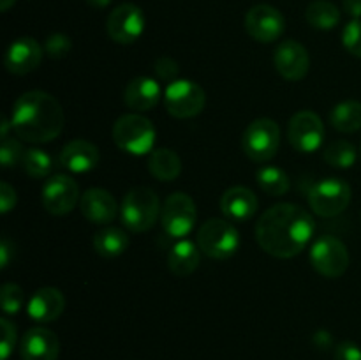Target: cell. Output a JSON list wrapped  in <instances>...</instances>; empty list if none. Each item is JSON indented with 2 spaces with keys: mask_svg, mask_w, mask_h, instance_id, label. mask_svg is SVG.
Wrapping results in <instances>:
<instances>
[{
  "mask_svg": "<svg viewBox=\"0 0 361 360\" xmlns=\"http://www.w3.org/2000/svg\"><path fill=\"white\" fill-rule=\"evenodd\" d=\"M312 235V215L295 203L274 205L256 222V239L261 249L282 260L302 253Z\"/></svg>",
  "mask_w": 361,
  "mask_h": 360,
  "instance_id": "cell-1",
  "label": "cell"
},
{
  "mask_svg": "<svg viewBox=\"0 0 361 360\" xmlns=\"http://www.w3.org/2000/svg\"><path fill=\"white\" fill-rule=\"evenodd\" d=\"M11 126L18 138L34 145L49 143L63 129V109L56 97L42 90H30L14 101Z\"/></svg>",
  "mask_w": 361,
  "mask_h": 360,
  "instance_id": "cell-2",
  "label": "cell"
},
{
  "mask_svg": "<svg viewBox=\"0 0 361 360\" xmlns=\"http://www.w3.org/2000/svg\"><path fill=\"white\" fill-rule=\"evenodd\" d=\"M113 141L130 155H145L154 150L157 131L150 119L141 113H126L113 124Z\"/></svg>",
  "mask_w": 361,
  "mask_h": 360,
  "instance_id": "cell-3",
  "label": "cell"
},
{
  "mask_svg": "<svg viewBox=\"0 0 361 360\" xmlns=\"http://www.w3.org/2000/svg\"><path fill=\"white\" fill-rule=\"evenodd\" d=\"M161 201L154 189L145 186L133 187L123 196L120 205V217L127 229L134 233L148 232L161 215Z\"/></svg>",
  "mask_w": 361,
  "mask_h": 360,
  "instance_id": "cell-4",
  "label": "cell"
},
{
  "mask_svg": "<svg viewBox=\"0 0 361 360\" xmlns=\"http://www.w3.org/2000/svg\"><path fill=\"white\" fill-rule=\"evenodd\" d=\"M201 253L214 260H228L240 249V233L228 219H208L197 229Z\"/></svg>",
  "mask_w": 361,
  "mask_h": 360,
  "instance_id": "cell-5",
  "label": "cell"
},
{
  "mask_svg": "<svg viewBox=\"0 0 361 360\" xmlns=\"http://www.w3.org/2000/svg\"><path fill=\"white\" fill-rule=\"evenodd\" d=\"M351 186L345 180L330 176L314 184L309 191V205L321 217H335L351 203Z\"/></svg>",
  "mask_w": 361,
  "mask_h": 360,
  "instance_id": "cell-6",
  "label": "cell"
},
{
  "mask_svg": "<svg viewBox=\"0 0 361 360\" xmlns=\"http://www.w3.org/2000/svg\"><path fill=\"white\" fill-rule=\"evenodd\" d=\"M281 145V127L271 119H256L247 126L242 148L254 162H267L275 157Z\"/></svg>",
  "mask_w": 361,
  "mask_h": 360,
  "instance_id": "cell-7",
  "label": "cell"
},
{
  "mask_svg": "<svg viewBox=\"0 0 361 360\" xmlns=\"http://www.w3.org/2000/svg\"><path fill=\"white\" fill-rule=\"evenodd\" d=\"M164 106L175 119H194L207 104V94L203 87L192 80H175L168 83L164 90Z\"/></svg>",
  "mask_w": 361,
  "mask_h": 360,
  "instance_id": "cell-8",
  "label": "cell"
},
{
  "mask_svg": "<svg viewBox=\"0 0 361 360\" xmlns=\"http://www.w3.org/2000/svg\"><path fill=\"white\" fill-rule=\"evenodd\" d=\"M197 221V208L187 193H173L166 198L161 210V224L166 235L173 239H185Z\"/></svg>",
  "mask_w": 361,
  "mask_h": 360,
  "instance_id": "cell-9",
  "label": "cell"
},
{
  "mask_svg": "<svg viewBox=\"0 0 361 360\" xmlns=\"http://www.w3.org/2000/svg\"><path fill=\"white\" fill-rule=\"evenodd\" d=\"M310 263L317 274L337 279L349 268V251L342 240L334 235H323L310 247Z\"/></svg>",
  "mask_w": 361,
  "mask_h": 360,
  "instance_id": "cell-10",
  "label": "cell"
},
{
  "mask_svg": "<svg viewBox=\"0 0 361 360\" xmlns=\"http://www.w3.org/2000/svg\"><path fill=\"white\" fill-rule=\"evenodd\" d=\"M288 140L300 154L319 150L324 141V124L321 116L310 109L295 113L288 124Z\"/></svg>",
  "mask_w": 361,
  "mask_h": 360,
  "instance_id": "cell-11",
  "label": "cell"
},
{
  "mask_svg": "<svg viewBox=\"0 0 361 360\" xmlns=\"http://www.w3.org/2000/svg\"><path fill=\"white\" fill-rule=\"evenodd\" d=\"M81 200L80 187L69 175H53L44 182L41 191V201L46 212L51 215H66L74 210Z\"/></svg>",
  "mask_w": 361,
  "mask_h": 360,
  "instance_id": "cell-12",
  "label": "cell"
},
{
  "mask_svg": "<svg viewBox=\"0 0 361 360\" xmlns=\"http://www.w3.org/2000/svg\"><path fill=\"white\" fill-rule=\"evenodd\" d=\"M106 30L111 41L118 44H133L143 35L145 14L134 4H122L109 13Z\"/></svg>",
  "mask_w": 361,
  "mask_h": 360,
  "instance_id": "cell-13",
  "label": "cell"
},
{
  "mask_svg": "<svg viewBox=\"0 0 361 360\" xmlns=\"http://www.w3.org/2000/svg\"><path fill=\"white\" fill-rule=\"evenodd\" d=\"M247 34L259 42H274L284 34L286 20L279 9L268 4H259L249 9L245 16Z\"/></svg>",
  "mask_w": 361,
  "mask_h": 360,
  "instance_id": "cell-14",
  "label": "cell"
},
{
  "mask_svg": "<svg viewBox=\"0 0 361 360\" xmlns=\"http://www.w3.org/2000/svg\"><path fill=\"white\" fill-rule=\"evenodd\" d=\"M274 64L277 73L288 81H300L310 69V56L305 46L298 41H282L274 53Z\"/></svg>",
  "mask_w": 361,
  "mask_h": 360,
  "instance_id": "cell-15",
  "label": "cell"
},
{
  "mask_svg": "<svg viewBox=\"0 0 361 360\" xmlns=\"http://www.w3.org/2000/svg\"><path fill=\"white\" fill-rule=\"evenodd\" d=\"M42 60V48L34 37H20L6 52V69L16 76L34 73Z\"/></svg>",
  "mask_w": 361,
  "mask_h": 360,
  "instance_id": "cell-16",
  "label": "cell"
},
{
  "mask_svg": "<svg viewBox=\"0 0 361 360\" xmlns=\"http://www.w3.org/2000/svg\"><path fill=\"white\" fill-rule=\"evenodd\" d=\"M60 341L53 330L46 327H32L25 332L20 344L21 360H56Z\"/></svg>",
  "mask_w": 361,
  "mask_h": 360,
  "instance_id": "cell-17",
  "label": "cell"
},
{
  "mask_svg": "<svg viewBox=\"0 0 361 360\" xmlns=\"http://www.w3.org/2000/svg\"><path fill=\"white\" fill-rule=\"evenodd\" d=\"M66 309V299L62 292L51 286L39 288L37 292L32 293L27 304V314L35 321V323H51L59 320Z\"/></svg>",
  "mask_w": 361,
  "mask_h": 360,
  "instance_id": "cell-18",
  "label": "cell"
},
{
  "mask_svg": "<svg viewBox=\"0 0 361 360\" xmlns=\"http://www.w3.org/2000/svg\"><path fill=\"white\" fill-rule=\"evenodd\" d=\"M81 214L94 224H108L118 214V205L111 193L101 187H92L81 194Z\"/></svg>",
  "mask_w": 361,
  "mask_h": 360,
  "instance_id": "cell-19",
  "label": "cell"
},
{
  "mask_svg": "<svg viewBox=\"0 0 361 360\" xmlns=\"http://www.w3.org/2000/svg\"><path fill=\"white\" fill-rule=\"evenodd\" d=\"M59 161L67 172L81 175V173L92 172L99 164L101 154H99V148L90 141L73 140L63 145Z\"/></svg>",
  "mask_w": 361,
  "mask_h": 360,
  "instance_id": "cell-20",
  "label": "cell"
},
{
  "mask_svg": "<svg viewBox=\"0 0 361 360\" xmlns=\"http://www.w3.org/2000/svg\"><path fill=\"white\" fill-rule=\"evenodd\" d=\"M221 210L231 222L249 221L257 212L256 194L245 186L229 187L221 198Z\"/></svg>",
  "mask_w": 361,
  "mask_h": 360,
  "instance_id": "cell-21",
  "label": "cell"
},
{
  "mask_svg": "<svg viewBox=\"0 0 361 360\" xmlns=\"http://www.w3.org/2000/svg\"><path fill=\"white\" fill-rule=\"evenodd\" d=\"M161 85L154 78L148 76L133 78L123 88V102L127 108L134 109L136 113L155 108L157 102L161 101Z\"/></svg>",
  "mask_w": 361,
  "mask_h": 360,
  "instance_id": "cell-22",
  "label": "cell"
},
{
  "mask_svg": "<svg viewBox=\"0 0 361 360\" xmlns=\"http://www.w3.org/2000/svg\"><path fill=\"white\" fill-rule=\"evenodd\" d=\"M201 261V249L197 242L182 239L171 247L168 254V268L176 277H187L192 274Z\"/></svg>",
  "mask_w": 361,
  "mask_h": 360,
  "instance_id": "cell-23",
  "label": "cell"
},
{
  "mask_svg": "<svg viewBox=\"0 0 361 360\" xmlns=\"http://www.w3.org/2000/svg\"><path fill=\"white\" fill-rule=\"evenodd\" d=\"M148 172L161 182H173L182 173V161L171 148H155L148 157Z\"/></svg>",
  "mask_w": 361,
  "mask_h": 360,
  "instance_id": "cell-24",
  "label": "cell"
},
{
  "mask_svg": "<svg viewBox=\"0 0 361 360\" xmlns=\"http://www.w3.org/2000/svg\"><path fill=\"white\" fill-rule=\"evenodd\" d=\"M129 247V236L122 228L106 226L94 235V249L102 258H116Z\"/></svg>",
  "mask_w": 361,
  "mask_h": 360,
  "instance_id": "cell-25",
  "label": "cell"
},
{
  "mask_svg": "<svg viewBox=\"0 0 361 360\" xmlns=\"http://www.w3.org/2000/svg\"><path fill=\"white\" fill-rule=\"evenodd\" d=\"M330 122L341 133H356L361 129V102L342 101L334 106L330 113Z\"/></svg>",
  "mask_w": 361,
  "mask_h": 360,
  "instance_id": "cell-26",
  "label": "cell"
},
{
  "mask_svg": "<svg viewBox=\"0 0 361 360\" xmlns=\"http://www.w3.org/2000/svg\"><path fill=\"white\" fill-rule=\"evenodd\" d=\"M305 18L317 30H331L341 21V11L330 0H314L307 7Z\"/></svg>",
  "mask_w": 361,
  "mask_h": 360,
  "instance_id": "cell-27",
  "label": "cell"
},
{
  "mask_svg": "<svg viewBox=\"0 0 361 360\" xmlns=\"http://www.w3.org/2000/svg\"><path fill=\"white\" fill-rule=\"evenodd\" d=\"M256 179L261 189L270 196H284L291 187L288 173L277 166H263V168L257 169Z\"/></svg>",
  "mask_w": 361,
  "mask_h": 360,
  "instance_id": "cell-28",
  "label": "cell"
},
{
  "mask_svg": "<svg viewBox=\"0 0 361 360\" xmlns=\"http://www.w3.org/2000/svg\"><path fill=\"white\" fill-rule=\"evenodd\" d=\"M323 159L330 166L338 169H348L358 159V150L348 140H335L328 143L323 150Z\"/></svg>",
  "mask_w": 361,
  "mask_h": 360,
  "instance_id": "cell-29",
  "label": "cell"
},
{
  "mask_svg": "<svg viewBox=\"0 0 361 360\" xmlns=\"http://www.w3.org/2000/svg\"><path fill=\"white\" fill-rule=\"evenodd\" d=\"M21 166H23V172L32 179H46L53 172L55 162L48 152L41 150V148H28L21 159Z\"/></svg>",
  "mask_w": 361,
  "mask_h": 360,
  "instance_id": "cell-30",
  "label": "cell"
},
{
  "mask_svg": "<svg viewBox=\"0 0 361 360\" xmlns=\"http://www.w3.org/2000/svg\"><path fill=\"white\" fill-rule=\"evenodd\" d=\"M0 304H2V311L6 314H18L25 304V293L14 282H7L0 289Z\"/></svg>",
  "mask_w": 361,
  "mask_h": 360,
  "instance_id": "cell-31",
  "label": "cell"
},
{
  "mask_svg": "<svg viewBox=\"0 0 361 360\" xmlns=\"http://www.w3.org/2000/svg\"><path fill=\"white\" fill-rule=\"evenodd\" d=\"M71 49H73V41L66 34H60V32L48 35V39L44 42L46 55L53 60L66 59L71 53Z\"/></svg>",
  "mask_w": 361,
  "mask_h": 360,
  "instance_id": "cell-32",
  "label": "cell"
},
{
  "mask_svg": "<svg viewBox=\"0 0 361 360\" xmlns=\"http://www.w3.org/2000/svg\"><path fill=\"white\" fill-rule=\"evenodd\" d=\"M25 154L23 145L14 138H4L2 147H0V162L4 168H13L16 162H21Z\"/></svg>",
  "mask_w": 361,
  "mask_h": 360,
  "instance_id": "cell-33",
  "label": "cell"
},
{
  "mask_svg": "<svg viewBox=\"0 0 361 360\" xmlns=\"http://www.w3.org/2000/svg\"><path fill=\"white\" fill-rule=\"evenodd\" d=\"M342 44L351 55L361 59V20L349 21L342 32Z\"/></svg>",
  "mask_w": 361,
  "mask_h": 360,
  "instance_id": "cell-34",
  "label": "cell"
},
{
  "mask_svg": "<svg viewBox=\"0 0 361 360\" xmlns=\"http://www.w3.org/2000/svg\"><path fill=\"white\" fill-rule=\"evenodd\" d=\"M154 71L159 80L168 81V83L178 80L180 67L176 64V60L171 59V56H159L154 64Z\"/></svg>",
  "mask_w": 361,
  "mask_h": 360,
  "instance_id": "cell-35",
  "label": "cell"
},
{
  "mask_svg": "<svg viewBox=\"0 0 361 360\" xmlns=\"http://www.w3.org/2000/svg\"><path fill=\"white\" fill-rule=\"evenodd\" d=\"M0 327H2V344H0V359L7 360L13 353L14 346H16V327L11 323L7 318L0 320Z\"/></svg>",
  "mask_w": 361,
  "mask_h": 360,
  "instance_id": "cell-36",
  "label": "cell"
},
{
  "mask_svg": "<svg viewBox=\"0 0 361 360\" xmlns=\"http://www.w3.org/2000/svg\"><path fill=\"white\" fill-rule=\"evenodd\" d=\"M334 360H361V348L355 341H342L335 348Z\"/></svg>",
  "mask_w": 361,
  "mask_h": 360,
  "instance_id": "cell-37",
  "label": "cell"
},
{
  "mask_svg": "<svg viewBox=\"0 0 361 360\" xmlns=\"http://www.w3.org/2000/svg\"><path fill=\"white\" fill-rule=\"evenodd\" d=\"M16 191H14L13 186H9L7 182L0 184V212L2 214H9L14 207H16Z\"/></svg>",
  "mask_w": 361,
  "mask_h": 360,
  "instance_id": "cell-38",
  "label": "cell"
},
{
  "mask_svg": "<svg viewBox=\"0 0 361 360\" xmlns=\"http://www.w3.org/2000/svg\"><path fill=\"white\" fill-rule=\"evenodd\" d=\"M312 341L319 349H328L334 344V337H331V334L328 330H317L316 334H314Z\"/></svg>",
  "mask_w": 361,
  "mask_h": 360,
  "instance_id": "cell-39",
  "label": "cell"
},
{
  "mask_svg": "<svg viewBox=\"0 0 361 360\" xmlns=\"http://www.w3.org/2000/svg\"><path fill=\"white\" fill-rule=\"evenodd\" d=\"M344 9L353 20L361 18V0H344Z\"/></svg>",
  "mask_w": 361,
  "mask_h": 360,
  "instance_id": "cell-40",
  "label": "cell"
},
{
  "mask_svg": "<svg viewBox=\"0 0 361 360\" xmlns=\"http://www.w3.org/2000/svg\"><path fill=\"white\" fill-rule=\"evenodd\" d=\"M9 261H11V244L4 239L2 244H0V268L6 270Z\"/></svg>",
  "mask_w": 361,
  "mask_h": 360,
  "instance_id": "cell-41",
  "label": "cell"
},
{
  "mask_svg": "<svg viewBox=\"0 0 361 360\" xmlns=\"http://www.w3.org/2000/svg\"><path fill=\"white\" fill-rule=\"evenodd\" d=\"M87 2L94 9H104V7H108L111 4V0H87Z\"/></svg>",
  "mask_w": 361,
  "mask_h": 360,
  "instance_id": "cell-42",
  "label": "cell"
},
{
  "mask_svg": "<svg viewBox=\"0 0 361 360\" xmlns=\"http://www.w3.org/2000/svg\"><path fill=\"white\" fill-rule=\"evenodd\" d=\"M9 129H13L11 120H7L6 116H2V140L4 138H9Z\"/></svg>",
  "mask_w": 361,
  "mask_h": 360,
  "instance_id": "cell-43",
  "label": "cell"
},
{
  "mask_svg": "<svg viewBox=\"0 0 361 360\" xmlns=\"http://www.w3.org/2000/svg\"><path fill=\"white\" fill-rule=\"evenodd\" d=\"M14 4H16V0H0V9L6 13V11H9Z\"/></svg>",
  "mask_w": 361,
  "mask_h": 360,
  "instance_id": "cell-44",
  "label": "cell"
}]
</instances>
